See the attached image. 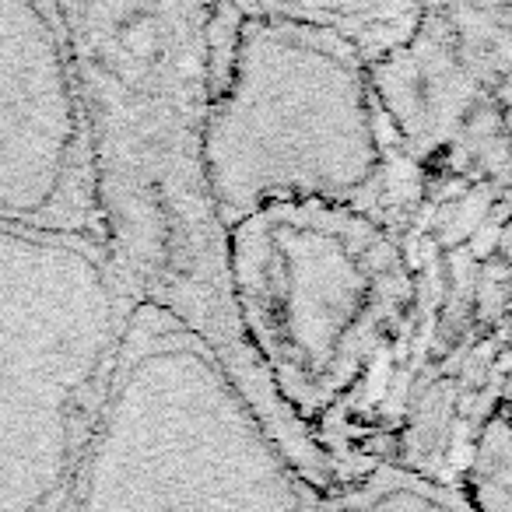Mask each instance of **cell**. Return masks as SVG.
I'll use <instances>...</instances> for the list:
<instances>
[{
  "mask_svg": "<svg viewBox=\"0 0 512 512\" xmlns=\"http://www.w3.org/2000/svg\"><path fill=\"white\" fill-rule=\"evenodd\" d=\"M92 137L99 246L134 306L176 320L320 495L337 488L242 337L228 228L204 162L211 4H60Z\"/></svg>",
  "mask_w": 512,
  "mask_h": 512,
  "instance_id": "1",
  "label": "cell"
},
{
  "mask_svg": "<svg viewBox=\"0 0 512 512\" xmlns=\"http://www.w3.org/2000/svg\"><path fill=\"white\" fill-rule=\"evenodd\" d=\"M242 337L337 484L393 460L421 337V274L386 211L267 204L228 225Z\"/></svg>",
  "mask_w": 512,
  "mask_h": 512,
  "instance_id": "2",
  "label": "cell"
},
{
  "mask_svg": "<svg viewBox=\"0 0 512 512\" xmlns=\"http://www.w3.org/2000/svg\"><path fill=\"white\" fill-rule=\"evenodd\" d=\"M204 162L225 228L267 204L383 211L369 71L327 4H211Z\"/></svg>",
  "mask_w": 512,
  "mask_h": 512,
  "instance_id": "3",
  "label": "cell"
},
{
  "mask_svg": "<svg viewBox=\"0 0 512 512\" xmlns=\"http://www.w3.org/2000/svg\"><path fill=\"white\" fill-rule=\"evenodd\" d=\"M320 498L218 358L137 306L64 512H316Z\"/></svg>",
  "mask_w": 512,
  "mask_h": 512,
  "instance_id": "4",
  "label": "cell"
},
{
  "mask_svg": "<svg viewBox=\"0 0 512 512\" xmlns=\"http://www.w3.org/2000/svg\"><path fill=\"white\" fill-rule=\"evenodd\" d=\"M134 309L102 246L0 225V512H64Z\"/></svg>",
  "mask_w": 512,
  "mask_h": 512,
  "instance_id": "5",
  "label": "cell"
},
{
  "mask_svg": "<svg viewBox=\"0 0 512 512\" xmlns=\"http://www.w3.org/2000/svg\"><path fill=\"white\" fill-rule=\"evenodd\" d=\"M369 71L383 211L509 193L512 4H327Z\"/></svg>",
  "mask_w": 512,
  "mask_h": 512,
  "instance_id": "6",
  "label": "cell"
},
{
  "mask_svg": "<svg viewBox=\"0 0 512 512\" xmlns=\"http://www.w3.org/2000/svg\"><path fill=\"white\" fill-rule=\"evenodd\" d=\"M0 225L99 246L92 137L60 4L0 0Z\"/></svg>",
  "mask_w": 512,
  "mask_h": 512,
  "instance_id": "7",
  "label": "cell"
},
{
  "mask_svg": "<svg viewBox=\"0 0 512 512\" xmlns=\"http://www.w3.org/2000/svg\"><path fill=\"white\" fill-rule=\"evenodd\" d=\"M316 512H474L456 488L404 467H383L337 484Z\"/></svg>",
  "mask_w": 512,
  "mask_h": 512,
  "instance_id": "8",
  "label": "cell"
}]
</instances>
